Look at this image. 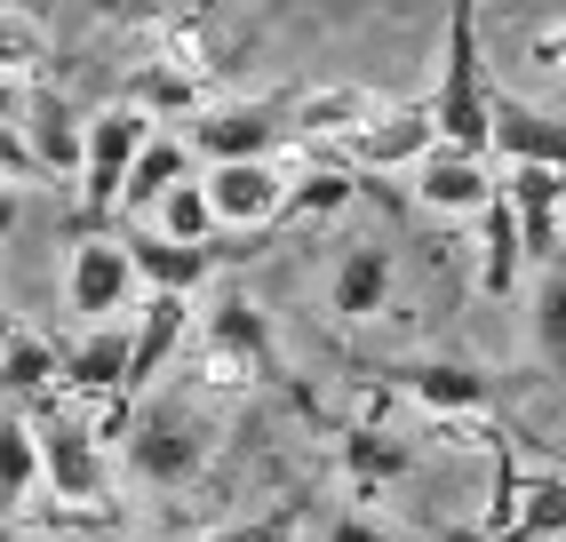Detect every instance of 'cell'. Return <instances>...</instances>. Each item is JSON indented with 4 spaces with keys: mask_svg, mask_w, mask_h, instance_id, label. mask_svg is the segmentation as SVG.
<instances>
[{
    "mask_svg": "<svg viewBox=\"0 0 566 542\" xmlns=\"http://www.w3.org/2000/svg\"><path fill=\"white\" fill-rule=\"evenodd\" d=\"M24 423H32V455H41L49 494H56V502H104L112 471H104V447L88 439V423H72V415L56 407V392H49V399H32Z\"/></svg>",
    "mask_w": 566,
    "mask_h": 542,
    "instance_id": "3",
    "label": "cell"
},
{
    "mask_svg": "<svg viewBox=\"0 0 566 542\" xmlns=\"http://www.w3.org/2000/svg\"><path fill=\"white\" fill-rule=\"evenodd\" d=\"M503 208L518 223V248H526V271H551L558 263V208H566V168H535V160H518L503 168Z\"/></svg>",
    "mask_w": 566,
    "mask_h": 542,
    "instance_id": "7",
    "label": "cell"
},
{
    "mask_svg": "<svg viewBox=\"0 0 566 542\" xmlns=\"http://www.w3.org/2000/svg\"><path fill=\"white\" fill-rule=\"evenodd\" d=\"M344 471H352V487L359 494H375V487H391V479H407L415 471V455H407V439H391V431H344Z\"/></svg>",
    "mask_w": 566,
    "mask_h": 542,
    "instance_id": "23",
    "label": "cell"
},
{
    "mask_svg": "<svg viewBox=\"0 0 566 542\" xmlns=\"http://www.w3.org/2000/svg\"><path fill=\"white\" fill-rule=\"evenodd\" d=\"M352 191H359V184H352L344 168H312V176H287L272 231H280V223H319V216H335V208H352Z\"/></svg>",
    "mask_w": 566,
    "mask_h": 542,
    "instance_id": "24",
    "label": "cell"
},
{
    "mask_svg": "<svg viewBox=\"0 0 566 542\" xmlns=\"http://www.w3.org/2000/svg\"><path fill=\"white\" fill-rule=\"evenodd\" d=\"M49 64V24L24 9H0V81H32Z\"/></svg>",
    "mask_w": 566,
    "mask_h": 542,
    "instance_id": "27",
    "label": "cell"
},
{
    "mask_svg": "<svg viewBox=\"0 0 566 542\" xmlns=\"http://www.w3.org/2000/svg\"><path fill=\"white\" fill-rule=\"evenodd\" d=\"M120 104L144 112V121H200L208 112V72L184 64V56H153L120 81Z\"/></svg>",
    "mask_w": 566,
    "mask_h": 542,
    "instance_id": "13",
    "label": "cell"
},
{
    "mask_svg": "<svg viewBox=\"0 0 566 542\" xmlns=\"http://www.w3.org/2000/svg\"><path fill=\"white\" fill-rule=\"evenodd\" d=\"M486 152H503V168H518V160L566 168V121L551 104H526L511 88H486Z\"/></svg>",
    "mask_w": 566,
    "mask_h": 542,
    "instance_id": "9",
    "label": "cell"
},
{
    "mask_svg": "<svg viewBox=\"0 0 566 542\" xmlns=\"http://www.w3.org/2000/svg\"><path fill=\"white\" fill-rule=\"evenodd\" d=\"M327 542H399L384 519H367V511H335V527H327Z\"/></svg>",
    "mask_w": 566,
    "mask_h": 542,
    "instance_id": "31",
    "label": "cell"
},
{
    "mask_svg": "<svg viewBox=\"0 0 566 542\" xmlns=\"http://www.w3.org/2000/svg\"><path fill=\"white\" fill-rule=\"evenodd\" d=\"M200 462H208V439H200L192 415L168 407V399H136V415H128V471L144 487H192Z\"/></svg>",
    "mask_w": 566,
    "mask_h": 542,
    "instance_id": "4",
    "label": "cell"
},
{
    "mask_svg": "<svg viewBox=\"0 0 566 542\" xmlns=\"http://www.w3.org/2000/svg\"><path fill=\"white\" fill-rule=\"evenodd\" d=\"M566 534V479L558 471H495V511H486V527L455 534V542H558Z\"/></svg>",
    "mask_w": 566,
    "mask_h": 542,
    "instance_id": "5",
    "label": "cell"
},
{
    "mask_svg": "<svg viewBox=\"0 0 566 542\" xmlns=\"http://www.w3.org/2000/svg\"><path fill=\"white\" fill-rule=\"evenodd\" d=\"M120 248H128L136 288H153V295H200L216 271L232 263V248H223V240L184 248V240H160V231H120Z\"/></svg>",
    "mask_w": 566,
    "mask_h": 542,
    "instance_id": "10",
    "label": "cell"
},
{
    "mask_svg": "<svg viewBox=\"0 0 566 542\" xmlns=\"http://www.w3.org/2000/svg\"><path fill=\"white\" fill-rule=\"evenodd\" d=\"M192 144L208 152V160H272V152L287 144V121L280 104H208L192 121Z\"/></svg>",
    "mask_w": 566,
    "mask_h": 542,
    "instance_id": "11",
    "label": "cell"
},
{
    "mask_svg": "<svg viewBox=\"0 0 566 542\" xmlns=\"http://www.w3.org/2000/svg\"><path fill=\"white\" fill-rule=\"evenodd\" d=\"M200 191H208L216 231H248V240H255V231H272L287 176H280V160H223V168L200 176Z\"/></svg>",
    "mask_w": 566,
    "mask_h": 542,
    "instance_id": "8",
    "label": "cell"
},
{
    "mask_svg": "<svg viewBox=\"0 0 566 542\" xmlns=\"http://www.w3.org/2000/svg\"><path fill=\"white\" fill-rule=\"evenodd\" d=\"M518 280H526V248H518V223H511L503 191H495V200L479 208V295L486 303H511Z\"/></svg>",
    "mask_w": 566,
    "mask_h": 542,
    "instance_id": "18",
    "label": "cell"
},
{
    "mask_svg": "<svg viewBox=\"0 0 566 542\" xmlns=\"http://www.w3.org/2000/svg\"><path fill=\"white\" fill-rule=\"evenodd\" d=\"M535 359L543 367L566 359V288H558V271H543V288H535Z\"/></svg>",
    "mask_w": 566,
    "mask_h": 542,
    "instance_id": "28",
    "label": "cell"
},
{
    "mask_svg": "<svg viewBox=\"0 0 566 542\" xmlns=\"http://www.w3.org/2000/svg\"><path fill=\"white\" fill-rule=\"evenodd\" d=\"M17 128H24V144H32V160H41V176H72V168H81V112H64L56 96L32 104Z\"/></svg>",
    "mask_w": 566,
    "mask_h": 542,
    "instance_id": "21",
    "label": "cell"
},
{
    "mask_svg": "<svg viewBox=\"0 0 566 542\" xmlns=\"http://www.w3.org/2000/svg\"><path fill=\"white\" fill-rule=\"evenodd\" d=\"M0 231H9V200H0Z\"/></svg>",
    "mask_w": 566,
    "mask_h": 542,
    "instance_id": "34",
    "label": "cell"
},
{
    "mask_svg": "<svg viewBox=\"0 0 566 542\" xmlns=\"http://www.w3.org/2000/svg\"><path fill=\"white\" fill-rule=\"evenodd\" d=\"M32 176H41V160H32L24 128H0V191H24Z\"/></svg>",
    "mask_w": 566,
    "mask_h": 542,
    "instance_id": "30",
    "label": "cell"
},
{
    "mask_svg": "<svg viewBox=\"0 0 566 542\" xmlns=\"http://www.w3.org/2000/svg\"><path fill=\"white\" fill-rule=\"evenodd\" d=\"M176 184H192L184 144H176V136H144V152H136L128 176H120V200H128V208H153L160 191H176Z\"/></svg>",
    "mask_w": 566,
    "mask_h": 542,
    "instance_id": "22",
    "label": "cell"
},
{
    "mask_svg": "<svg viewBox=\"0 0 566 542\" xmlns=\"http://www.w3.org/2000/svg\"><path fill=\"white\" fill-rule=\"evenodd\" d=\"M208 343H216L223 367H240L255 383H287L280 375V352H272V327H263V312H255L248 295H223L216 312H208Z\"/></svg>",
    "mask_w": 566,
    "mask_h": 542,
    "instance_id": "16",
    "label": "cell"
},
{
    "mask_svg": "<svg viewBox=\"0 0 566 542\" xmlns=\"http://www.w3.org/2000/svg\"><path fill=\"white\" fill-rule=\"evenodd\" d=\"M0 392H9L17 407L49 399L56 392V343L32 335V327H17V320H0Z\"/></svg>",
    "mask_w": 566,
    "mask_h": 542,
    "instance_id": "19",
    "label": "cell"
},
{
    "mask_svg": "<svg viewBox=\"0 0 566 542\" xmlns=\"http://www.w3.org/2000/svg\"><path fill=\"white\" fill-rule=\"evenodd\" d=\"M144 136H153V121L128 112V104L88 112V121H81V168H72V176H81V231H96L112 208H120V176L144 152Z\"/></svg>",
    "mask_w": 566,
    "mask_h": 542,
    "instance_id": "2",
    "label": "cell"
},
{
    "mask_svg": "<svg viewBox=\"0 0 566 542\" xmlns=\"http://www.w3.org/2000/svg\"><path fill=\"white\" fill-rule=\"evenodd\" d=\"M295 519H304V502H280V511L240 519V527H223V534H208V542H295Z\"/></svg>",
    "mask_w": 566,
    "mask_h": 542,
    "instance_id": "29",
    "label": "cell"
},
{
    "mask_svg": "<svg viewBox=\"0 0 566 542\" xmlns=\"http://www.w3.org/2000/svg\"><path fill=\"white\" fill-rule=\"evenodd\" d=\"M384 303H391V248H384V240L344 248V256H335V271H327V312H335V320H375Z\"/></svg>",
    "mask_w": 566,
    "mask_h": 542,
    "instance_id": "17",
    "label": "cell"
},
{
    "mask_svg": "<svg viewBox=\"0 0 566 542\" xmlns=\"http://www.w3.org/2000/svg\"><path fill=\"white\" fill-rule=\"evenodd\" d=\"M24 112H32V88L24 81H0V128H17Z\"/></svg>",
    "mask_w": 566,
    "mask_h": 542,
    "instance_id": "33",
    "label": "cell"
},
{
    "mask_svg": "<svg viewBox=\"0 0 566 542\" xmlns=\"http://www.w3.org/2000/svg\"><path fill=\"white\" fill-rule=\"evenodd\" d=\"M64 303L81 312L88 327L96 320H128L136 303V271H128V248L112 240V231H81V248H72V271H64Z\"/></svg>",
    "mask_w": 566,
    "mask_h": 542,
    "instance_id": "6",
    "label": "cell"
},
{
    "mask_svg": "<svg viewBox=\"0 0 566 542\" xmlns=\"http://www.w3.org/2000/svg\"><path fill=\"white\" fill-rule=\"evenodd\" d=\"M41 487V455H32V423L24 415H0V519Z\"/></svg>",
    "mask_w": 566,
    "mask_h": 542,
    "instance_id": "25",
    "label": "cell"
},
{
    "mask_svg": "<svg viewBox=\"0 0 566 542\" xmlns=\"http://www.w3.org/2000/svg\"><path fill=\"white\" fill-rule=\"evenodd\" d=\"M375 112H384V96L375 88H312L304 104H295V136H352V128H367Z\"/></svg>",
    "mask_w": 566,
    "mask_h": 542,
    "instance_id": "20",
    "label": "cell"
},
{
    "mask_svg": "<svg viewBox=\"0 0 566 542\" xmlns=\"http://www.w3.org/2000/svg\"><path fill=\"white\" fill-rule=\"evenodd\" d=\"M415 200H423L431 216H479L486 200H495V176H486V160H471V152H423L415 160Z\"/></svg>",
    "mask_w": 566,
    "mask_h": 542,
    "instance_id": "14",
    "label": "cell"
},
{
    "mask_svg": "<svg viewBox=\"0 0 566 542\" xmlns=\"http://www.w3.org/2000/svg\"><path fill=\"white\" fill-rule=\"evenodd\" d=\"M439 152L486 160V72H479V0H447V49H439V88L423 96Z\"/></svg>",
    "mask_w": 566,
    "mask_h": 542,
    "instance_id": "1",
    "label": "cell"
},
{
    "mask_svg": "<svg viewBox=\"0 0 566 542\" xmlns=\"http://www.w3.org/2000/svg\"><path fill=\"white\" fill-rule=\"evenodd\" d=\"M153 216H160V240H184V248H208V240H223V231H216V216H208V191H200V176H192V184H176V191H160V200H153Z\"/></svg>",
    "mask_w": 566,
    "mask_h": 542,
    "instance_id": "26",
    "label": "cell"
},
{
    "mask_svg": "<svg viewBox=\"0 0 566 542\" xmlns=\"http://www.w3.org/2000/svg\"><path fill=\"white\" fill-rule=\"evenodd\" d=\"M526 56H535V72H543V81H558V64H566V32H558V24H543Z\"/></svg>",
    "mask_w": 566,
    "mask_h": 542,
    "instance_id": "32",
    "label": "cell"
},
{
    "mask_svg": "<svg viewBox=\"0 0 566 542\" xmlns=\"http://www.w3.org/2000/svg\"><path fill=\"white\" fill-rule=\"evenodd\" d=\"M431 144H439V136H431V112H423V104H384L367 128L344 136V152H352L359 168H415Z\"/></svg>",
    "mask_w": 566,
    "mask_h": 542,
    "instance_id": "15",
    "label": "cell"
},
{
    "mask_svg": "<svg viewBox=\"0 0 566 542\" xmlns=\"http://www.w3.org/2000/svg\"><path fill=\"white\" fill-rule=\"evenodd\" d=\"M399 392L439 423H479L495 407V375H479L463 359H423V367H399Z\"/></svg>",
    "mask_w": 566,
    "mask_h": 542,
    "instance_id": "12",
    "label": "cell"
}]
</instances>
